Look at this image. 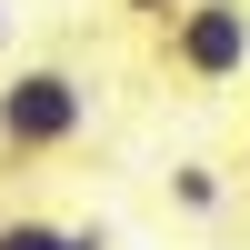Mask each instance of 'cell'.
<instances>
[{"instance_id":"obj_7","label":"cell","mask_w":250,"mask_h":250,"mask_svg":"<svg viewBox=\"0 0 250 250\" xmlns=\"http://www.w3.org/2000/svg\"><path fill=\"white\" fill-rule=\"evenodd\" d=\"M240 180H250V140H240Z\"/></svg>"},{"instance_id":"obj_4","label":"cell","mask_w":250,"mask_h":250,"mask_svg":"<svg viewBox=\"0 0 250 250\" xmlns=\"http://www.w3.org/2000/svg\"><path fill=\"white\" fill-rule=\"evenodd\" d=\"M220 190H230V180H220L210 160H180V170H170V200H180L190 220H210V210H220Z\"/></svg>"},{"instance_id":"obj_5","label":"cell","mask_w":250,"mask_h":250,"mask_svg":"<svg viewBox=\"0 0 250 250\" xmlns=\"http://www.w3.org/2000/svg\"><path fill=\"white\" fill-rule=\"evenodd\" d=\"M120 10H130V20H150V30H160V20H170V10H190V0H120Z\"/></svg>"},{"instance_id":"obj_6","label":"cell","mask_w":250,"mask_h":250,"mask_svg":"<svg viewBox=\"0 0 250 250\" xmlns=\"http://www.w3.org/2000/svg\"><path fill=\"white\" fill-rule=\"evenodd\" d=\"M0 50H10V10H0Z\"/></svg>"},{"instance_id":"obj_1","label":"cell","mask_w":250,"mask_h":250,"mask_svg":"<svg viewBox=\"0 0 250 250\" xmlns=\"http://www.w3.org/2000/svg\"><path fill=\"white\" fill-rule=\"evenodd\" d=\"M80 140H90V80L80 70L30 60L0 80V160H60Z\"/></svg>"},{"instance_id":"obj_3","label":"cell","mask_w":250,"mask_h":250,"mask_svg":"<svg viewBox=\"0 0 250 250\" xmlns=\"http://www.w3.org/2000/svg\"><path fill=\"white\" fill-rule=\"evenodd\" d=\"M0 250H110V230H80V220H40V210H10V220H0Z\"/></svg>"},{"instance_id":"obj_2","label":"cell","mask_w":250,"mask_h":250,"mask_svg":"<svg viewBox=\"0 0 250 250\" xmlns=\"http://www.w3.org/2000/svg\"><path fill=\"white\" fill-rule=\"evenodd\" d=\"M150 60L180 90H230L250 70V0H190V10H170L160 40H150Z\"/></svg>"}]
</instances>
